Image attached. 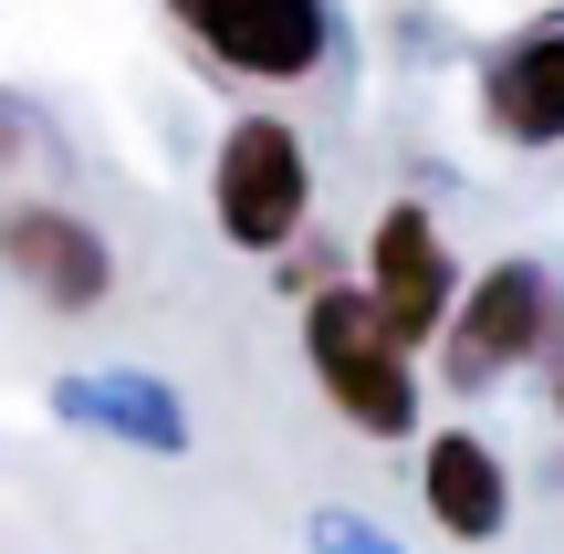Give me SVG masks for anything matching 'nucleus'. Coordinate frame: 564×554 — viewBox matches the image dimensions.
Listing matches in <instances>:
<instances>
[{
	"instance_id": "nucleus-1",
	"label": "nucleus",
	"mask_w": 564,
	"mask_h": 554,
	"mask_svg": "<svg viewBox=\"0 0 564 554\" xmlns=\"http://www.w3.org/2000/svg\"><path fill=\"white\" fill-rule=\"evenodd\" d=\"M303 367H314L324 409H335L356 439H419V419H429L419 346H398V325L377 314L366 283L303 293Z\"/></svg>"
},
{
	"instance_id": "nucleus-2",
	"label": "nucleus",
	"mask_w": 564,
	"mask_h": 554,
	"mask_svg": "<svg viewBox=\"0 0 564 554\" xmlns=\"http://www.w3.org/2000/svg\"><path fill=\"white\" fill-rule=\"evenodd\" d=\"M209 220L230 251H293L314 230V146L293 116H230L209 157Z\"/></svg>"
},
{
	"instance_id": "nucleus-3",
	"label": "nucleus",
	"mask_w": 564,
	"mask_h": 554,
	"mask_svg": "<svg viewBox=\"0 0 564 554\" xmlns=\"http://www.w3.org/2000/svg\"><path fill=\"white\" fill-rule=\"evenodd\" d=\"M533 356H564V283L544 262H481L460 314H449V335H440V377L460 398H491Z\"/></svg>"
},
{
	"instance_id": "nucleus-4",
	"label": "nucleus",
	"mask_w": 564,
	"mask_h": 554,
	"mask_svg": "<svg viewBox=\"0 0 564 554\" xmlns=\"http://www.w3.org/2000/svg\"><path fill=\"white\" fill-rule=\"evenodd\" d=\"M167 21L251 84H314L335 53V0H167Z\"/></svg>"
},
{
	"instance_id": "nucleus-5",
	"label": "nucleus",
	"mask_w": 564,
	"mask_h": 554,
	"mask_svg": "<svg viewBox=\"0 0 564 554\" xmlns=\"http://www.w3.org/2000/svg\"><path fill=\"white\" fill-rule=\"evenodd\" d=\"M366 293H377V314L398 325V346H440V335H449L470 272H460L449 230L429 220L419 199H387L377 209V230H366Z\"/></svg>"
},
{
	"instance_id": "nucleus-6",
	"label": "nucleus",
	"mask_w": 564,
	"mask_h": 554,
	"mask_svg": "<svg viewBox=\"0 0 564 554\" xmlns=\"http://www.w3.org/2000/svg\"><path fill=\"white\" fill-rule=\"evenodd\" d=\"M0 262H11V283L32 293L42 314H95L105 293H116V251L95 241V220H74V209H53V199H21L11 220H0Z\"/></svg>"
},
{
	"instance_id": "nucleus-7",
	"label": "nucleus",
	"mask_w": 564,
	"mask_h": 554,
	"mask_svg": "<svg viewBox=\"0 0 564 554\" xmlns=\"http://www.w3.org/2000/svg\"><path fill=\"white\" fill-rule=\"evenodd\" d=\"M419 502L449 544H491L512 523V460L491 450L481 430H429L419 450Z\"/></svg>"
},
{
	"instance_id": "nucleus-8",
	"label": "nucleus",
	"mask_w": 564,
	"mask_h": 554,
	"mask_svg": "<svg viewBox=\"0 0 564 554\" xmlns=\"http://www.w3.org/2000/svg\"><path fill=\"white\" fill-rule=\"evenodd\" d=\"M481 126L502 146H564V21H533L481 63Z\"/></svg>"
},
{
	"instance_id": "nucleus-9",
	"label": "nucleus",
	"mask_w": 564,
	"mask_h": 554,
	"mask_svg": "<svg viewBox=\"0 0 564 554\" xmlns=\"http://www.w3.org/2000/svg\"><path fill=\"white\" fill-rule=\"evenodd\" d=\"M74 419H95V430H126V439H147V450H178V439H188V419L167 409L147 377H74Z\"/></svg>"
},
{
	"instance_id": "nucleus-10",
	"label": "nucleus",
	"mask_w": 564,
	"mask_h": 554,
	"mask_svg": "<svg viewBox=\"0 0 564 554\" xmlns=\"http://www.w3.org/2000/svg\"><path fill=\"white\" fill-rule=\"evenodd\" d=\"M554 439H564V367H554Z\"/></svg>"
},
{
	"instance_id": "nucleus-11",
	"label": "nucleus",
	"mask_w": 564,
	"mask_h": 554,
	"mask_svg": "<svg viewBox=\"0 0 564 554\" xmlns=\"http://www.w3.org/2000/svg\"><path fill=\"white\" fill-rule=\"evenodd\" d=\"M0 220H11V209H0Z\"/></svg>"
}]
</instances>
